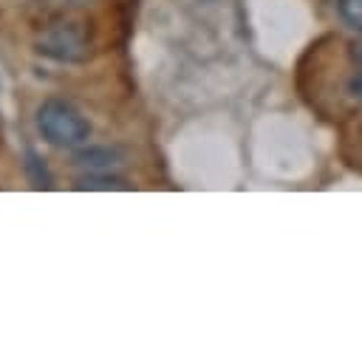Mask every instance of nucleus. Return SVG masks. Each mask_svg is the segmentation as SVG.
I'll return each mask as SVG.
<instances>
[{
	"mask_svg": "<svg viewBox=\"0 0 362 359\" xmlns=\"http://www.w3.org/2000/svg\"><path fill=\"white\" fill-rule=\"evenodd\" d=\"M37 130L59 150H79L90 139V122L65 99H45L37 107Z\"/></svg>",
	"mask_w": 362,
	"mask_h": 359,
	"instance_id": "1",
	"label": "nucleus"
},
{
	"mask_svg": "<svg viewBox=\"0 0 362 359\" xmlns=\"http://www.w3.org/2000/svg\"><path fill=\"white\" fill-rule=\"evenodd\" d=\"M37 51L45 54V57H54V59H59V62H85V59L90 57L88 40H85L76 28H71V25H65V28H51V31L40 40V48H37Z\"/></svg>",
	"mask_w": 362,
	"mask_h": 359,
	"instance_id": "2",
	"label": "nucleus"
},
{
	"mask_svg": "<svg viewBox=\"0 0 362 359\" xmlns=\"http://www.w3.org/2000/svg\"><path fill=\"white\" fill-rule=\"evenodd\" d=\"M74 164L88 172H113L124 164V153L119 147H85L74 155Z\"/></svg>",
	"mask_w": 362,
	"mask_h": 359,
	"instance_id": "3",
	"label": "nucleus"
},
{
	"mask_svg": "<svg viewBox=\"0 0 362 359\" xmlns=\"http://www.w3.org/2000/svg\"><path fill=\"white\" fill-rule=\"evenodd\" d=\"M76 189H127V184L113 172H88L76 181Z\"/></svg>",
	"mask_w": 362,
	"mask_h": 359,
	"instance_id": "4",
	"label": "nucleus"
},
{
	"mask_svg": "<svg viewBox=\"0 0 362 359\" xmlns=\"http://www.w3.org/2000/svg\"><path fill=\"white\" fill-rule=\"evenodd\" d=\"M337 17L345 28L362 34V0H337Z\"/></svg>",
	"mask_w": 362,
	"mask_h": 359,
	"instance_id": "5",
	"label": "nucleus"
},
{
	"mask_svg": "<svg viewBox=\"0 0 362 359\" xmlns=\"http://www.w3.org/2000/svg\"><path fill=\"white\" fill-rule=\"evenodd\" d=\"M348 93H351L354 99H362V65H356V71L351 73V79H348Z\"/></svg>",
	"mask_w": 362,
	"mask_h": 359,
	"instance_id": "6",
	"label": "nucleus"
},
{
	"mask_svg": "<svg viewBox=\"0 0 362 359\" xmlns=\"http://www.w3.org/2000/svg\"><path fill=\"white\" fill-rule=\"evenodd\" d=\"M351 59H354L356 65H362V34H359V40L351 45Z\"/></svg>",
	"mask_w": 362,
	"mask_h": 359,
	"instance_id": "7",
	"label": "nucleus"
}]
</instances>
